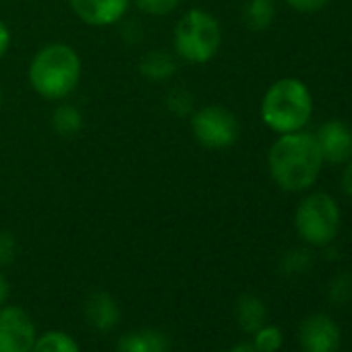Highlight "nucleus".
<instances>
[{
	"mask_svg": "<svg viewBox=\"0 0 352 352\" xmlns=\"http://www.w3.org/2000/svg\"><path fill=\"white\" fill-rule=\"evenodd\" d=\"M325 162L315 135L307 129L278 135L267 151L272 181L284 193H307L319 181Z\"/></svg>",
	"mask_w": 352,
	"mask_h": 352,
	"instance_id": "1",
	"label": "nucleus"
},
{
	"mask_svg": "<svg viewBox=\"0 0 352 352\" xmlns=\"http://www.w3.org/2000/svg\"><path fill=\"white\" fill-rule=\"evenodd\" d=\"M313 94L298 77H282L274 81L259 104L261 122L276 135L307 129L313 118Z\"/></svg>",
	"mask_w": 352,
	"mask_h": 352,
	"instance_id": "2",
	"label": "nucleus"
},
{
	"mask_svg": "<svg viewBox=\"0 0 352 352\" xmlns=\"http://www.w3.org/2000/svg\"><path fill=\"white\" fill-rule=\"evenodd\" d=\"M28 77L36 94L60 102L69 98L81 81V56L69 44H46L32 58Z\"/></svg>",
	"mask_w": 352,
	"mask_h": 352,
	"instance_id": "3",
	"label": "nucleus"
},
{
	"mask_svg": "<svg viewBox=\"0 0 352 352\" xmlns=\"http://www.w3.org/2000/svg\"><path fill=\"white\" fill-rule=\"evenodd\" d=\"M342 226V210L333 195L307 191L294 212V228L302 243L323 249L331 245Z\"/></svg>",
	"mask_w": 352,
	"mask_h": 352,
	"instance_id": "4",
	"label": "nucleus"
},
{
	"mask_svg": "<svg viewBox=\"0 0 352 352\" xmlns=\"http://www.w3.org/2000/svg\"><path fill=\"white\" fill-rule=\"evenodd\" d=\"M222 46V28L220 21L204 11H187L174 28V50L181 58L191 65L210 63Z\"/></svg>",
	"mask_w": 352,
	"mask_h": 352,
	"instance_id": "5",
	"label": "nucleus"
},
{
	"mask_svg": "<svg viewBox=\"0 0 352 352\" xmlns=\"http://www.w3.org/2000/svg\"><path fill=\"white\" fill-rule=\"evenodd\" d=\"M191 131L206 149H228L239 141L241 124L234 112L224 106H204L191 116Z\"/></svg>",
	"mask_w": 352,
	"mask_h": 352,
	"instance_id": "6",
	"label": "nucleus"
},
{
	"mask_svg": "<svg viewBox=\"0 0 352 352\" xmlns=\"http://www.w3.org/2000/svg\"><path fill=\"white\" fill-rule=\"evenodd\" d=\"M38 338L32 315L17 305L0 307V352H32Z\"/></svg>",
	"mask_w": 352,
	"mask_h": 352,
	"instance_id": "7",
	"label": "nucleus"
},
{
	"mask_svg": "<svg viewBox=\"0 0 352 352\" xmlns=\"http://www.w3.org/2000/svg\"><path fill=\"white\" fill-rule=\"evenodd\" d=\"M342 331L325 313H313L298 325V344L302 352H338Z\"/></svg>",
	"mask_w": 352,
	"mask_h": 352,
	"instance_id": "8",
	"label": "nucleus"
},
{
	"mask_svg": "<svg viewBox=\"0 0 352 352\" xmlns=\"http://www.w3.org/2000/svg\"><path fill=\"white\" fill-rule=\"evenodd\" d=\"M325 164L344 166L352 157V126L340 118H329L313 133Z\"/></svg>",
	"mask_w": 352,
	"mask_h": 352,
	"instance_id": "9",
	"label": "nucleus"
},
{
	"mask_svg": "<svg viewBox=\"0 0 352 352\" xmlns=\"http://www.w3.org/2000/svg\"><path fill=\"white\" fill-rule=\"evenodd\" d=\"M69 5L85 25L108 28L126 15L131 0H69Z\"/></svg>",
	"mask_w": 352,
	"mask_h": 352,
	"instance_id": "10",
	"label": "nucleus"
},
{
	"mask_svg": "<svg viewBox=\"0 0 352 352\" xmlns=\"http://www.w3.org/2000/svg\"><path fill=\"white\" fill-rule=\"evenodd\" d=\"M85 317L98 331H110L120 319V309L108 292H94L85 300Z\"/></svg>",
	"mask_w": 352,
	"mask_h": 352,
	"instance_id": "11",
	"label": "nucleus"
},
{
	"mask_svg": "<svg viewBox=\"0 0 352 352\" xmlns=\"http://www.w3.org/2000/svg\"><path fill=\"white\" fill-rule=\"evenodd\" d=\"M116 352H170V342L157 329L129 331L118 340Z\"/></svg>",
	"mask_w": 352,
	"mask_h": 352,
	"instance_id": "12",
	"label": "nucleus"
},
{
	"mask_svg": "<svg viewBox=\"0 0 352 352\" xmlns=\"http://www.w3.org/2000/svg\"><path fill=\"white\" fill-rule=\"evenodd\" d=\"M236 321L243 331L255 333L261 325L267 323V307L255 294H243L236 302Z\"/></svg>",
	"mask_w": 352,
	"mask_h": 352,
	"instance_id": "13",
	"label": "nucleus"
},
{
	"mask_svg": "<svg viewBox=\"0 0 352 352\" xmlns=\"http://www.w3.org/2000/svg\"><path fill=\"white\" fill-rule=\"evenodd\" d=\"M139 73L147 79V81H155V83H162V81H168L174 73H176V63L174 58L164 52V50H153V52H147L141 63H139Z\"/></svg>",
	"mask_w": 352,
	"mask_h": 352,
	"instance_id": "14",
	"label": "nucleus"
},
{
	"mask_svg": "<svg viewBox=\"0 0 352 352\" xmlns=\"http://www.w3.org/2000/svg\"><path fill=\"white\" fill-rule=\"evenodd\" d=\"M243 19L251 32H265L276 19V3L274 0H247Z\"/></svg>",
	"mask_w": 352,
	"mask_h": 352,
	"instance_id": "15",
	"label": "nucleus"
},
{
	"mask_svg": "<svg viewBox=\"0 0 352 352\" xmlns=\"http://www.w3.org/2000/svg\"><path fill=\"white\" fill-rule=\"evenodd\" d=\"M52 129L60 137H75L83 129V114L73 104H60L52 112Z\"/></svg>",
	"mask_w": 352,
	"mask_h": 352,
	"instance_id": "16",
	"label": "nucleus"
},
{
	"mask_svg": "<svg viewBox=\"0 0 352 352\" xmlns=\"http://www.w3.org/2000/svg\"><path fill=\"white\" fill-rule=\"evenodd\" d=\"M32 352H81V348L71 333L52 329L36 338Z\"/></svg>",
	"mask_w": 352,
	"mask_h": 352,
	"instance_id": "17",
	"label": "nucleus"
},
{
	"mask_svg": "<svg viewBox=\"0 0 352 352\" xmlns=\"http://www.w3.org/2000/svg\"><path fill=\"white\" fill-rule=\"evenodd\" d=\"M313 267V255L307 249H290L280 261V270L286 276H302Z\"/></svg>",
	"mask_w": 352,
	"mask_h": 352,
	"instance_id": "18",
	"label": "nucleus"
},
{
	"mask_svg": "<svg viewBox=\"0 0 352 352\" xmlns=\"http://www.w3.org/2000/svg\"><path fill=\"white\" fill-rule=\"evenodd\" d=\"M284 344V333L278 325H261L253 333V348L257 352H278Z\"/></svg>",
	"mask_w": 352,
	"mask_h": 352,
	"instance_id": "19",
	"label": "nucleus"
},
{
	"mask_svg": "<svg viewBox=\"0 0 352 352\" xmlns=\"http://www.w3.org/2000/svg\"><path fill=\"white\" fill-rule=\"evenodd\" d=\"M327 296L336 305H344L352 300V274L346 272V274H338L336 278H331V282L327 284Z\"/></svg>",
	"mask_w": 352,
	"mask_h": 352,
	"instance_id": "20",
	"label": "nucleus"
},
{
	"mask_svg": "<svg viewBox=\"0 0 352 352\" xmlns=\"http://www.w3.org/2000/svg\"><path fill=\"white\" fill-rule=\"evenodd\" d=\"M181 0H135V5L141 13L151 15V17H166L170 15Z\"/></svg>",
	"mask_w": 352,
	"mask_h": 352,
	"instance_id": "21",
	"label": "nucleus"
},
{
	"mask_svg": "<svg viewBox=\"0 0 352 352\" xmlns=\"http://www.w3.org/2000/svg\"><path fill=\"white\" fill-rule=\"evenodd\" d=\"M166 106L172 114L185 116L193 110V96L185 89H172L166 98Z\"/></svg>",
	"mask_w": 352,
	"mask_h": 352,
	"instance_id": "22",
	"label": "nucleus"
},
{
	"mask_svg": "<svg viewBox=\"0 0 352 352\" xmlns=\"http://www.w3.org/2000/svg\"><path fill=\"white\" fill-rule=\"evenodd\" d=\"M284 3H286L292 11H296V13L311 15V13L323 11V9L329 5V0H284Z\"/></svg>",
	"mask_w": 352,
	"mask_h": 352,
	"instance_id": "23",
	"label": "nucleus"
},
{
	"mask_svg": "<svg viewBox=\"0 0 352 352\" xmlns=\"http://www.w3.org/2000/svg\"><path fill=\"white\" fill-rule=\"evenodd\" d=\"M17 255V241L11 232H0V265H9Z\"/></svg>",
	"mask_w": 352,
	"mask_h": 352,
	"instance_id": "24",
	"label": "nucleus"
},
{
	"mask_svg": "<svg viewBox=\"0 0 352 352\" xmlns=\"http://www.w3.org/2000/svg\"><path fill=\"white\" fill-rule=\"evenodd\" d=\"M340 187H342V193L346 197L352 199V157L344 164L342 168V176H340Z\"/></svg>",
	"mask_w": 352,
	"mask_h": 352,
	"instance_id": "25",
	"label": "nucleus"
},
{
	"mask_svg": "<svg viewBox=\"0 0 352 352\" xmlns=\"http://www.w3.org/2000/svg\"><path fill=\"white\" fill-rule=\"evenodd\" d=\"M9 46H11V32H9L7 23L0 19V58L7 54Z\"/></svg>",
	"mask_w": 352,
	"mask_h": 352,
	"instance_id": "26",
	"label": "nucleus"
},
{
	"mask_svg": "<svg viewBox=\"0 0 352 352\" xmlns=\"http://www.w3.org/2000/svg\"><path fill=\"white\" fill-rule=\"evenodd\" d=\"M9 292H11L9 280L5 278V274H3V272H0V307H3V305H7Z\"/></svg>",
	"mask_w": 352,
	"mask_h": 352,
	"instance_id": "27",
	"label": "nucleus"
},
{
	"mask_svg": "<svg viewBox=\"0 0 352 352\" xmlns=\"http://www.w3.org/2000/svg\"><path fill=\"white\" fill-rule=\"evenodd\" d=\"M228 352H257V350L253 348V344H239V346L230 348Z\"/></svg>",
	"mask_w": 352,
	"mask_h": 352,
	"instance_id": "28",
	"label": "nucleus"
},
{
	"mask_svg": "<svg viewBox=\"0 0 352 352\" xmlns=\"http://www.w3.org/2000/svg\"><path fill=\"white\" fill-rule=\"evenodd\" d=\"M0 104H3V89H0Z\"/></svg>",
	"mask_w": 352,
	"mask_h": 352,
	"instance_id": "29",
	"label": "nucleus"
}]
</instances>
